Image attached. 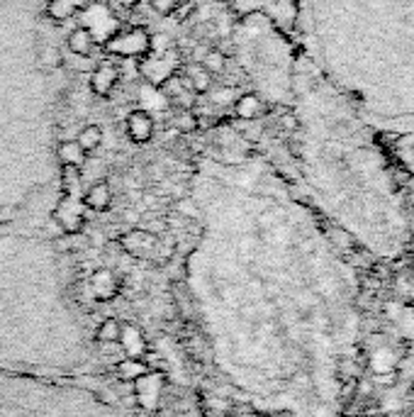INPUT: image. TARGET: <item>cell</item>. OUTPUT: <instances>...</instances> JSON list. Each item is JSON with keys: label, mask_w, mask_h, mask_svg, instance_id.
Instances as JSON below:
<instances>
[{"label": "cell", "mask_w": 414, "mask_h": 417, "mask_svg": "<svg viewBox=\"0 0 414 417\" xmlns=\"http://www.w3.org/2000/svg\"><path fill=\"white\" fill-rule=\"evenodd\" d=\"M120 244L130 256L146 259V256H151V251L158 247V237L146 230H132V232H127V235H122Z\"/></svg>", "instance_id": "obj_7"}, {"label": "cell", "mask_w": 414, "mask_h": 417, "mask_svg": "<svg viewBox=\"0 0 414 417\" xmlns=\"http://www.w3.org/2000/svg\"><path fill=\"white\" fill-rule=\"evenodd\" d=\"M120 337H122V325L118 320L110 318L98 327V340L105 342V344H115V342H120Z\"/></svg>", "instance_id": "obj_18"}, {"label": "cell", "mask_w": 414, "mask_h": 417, "mask_svg": "<svg viewBox=\"0 0 414 417\" xmlns=\"http://www.w3.org/2000/svg\"><path fill=\"white\" fill-rule=\"evenodd\" d=\"M113 205V191L105 181L93 183L86 193H83V208L95 210V213H105Z\"/></svg>", "instance_id": "obj_10"}, {"label": "cell", "mask_w": 414, "mask_h": 417, "mask_svg": "<svg viewBox=\"0 0 414 417\" xmlns=\"http://www.w3.org/2000/svg\"><path fill=\"white\" fill-rule=\"evenodd\" d=\"M78 144L86 151H95L103 144V130H100L98 125H86V127L78 132Z\"/></svg>", "instance_id": "obj_16"}, {"label": "cell", "mask_w": 414, "mask_h": 417, "mask_svg": "<svg viewBox=\"0 0 414 417\" xmlns=\"http://www.w3.org/2000/svg\"><path fill=\"white\" fill-rule=\"evenodd\" d=\"M297 156L322 208L351 239L378 259L405 254L412 225L378 132L307 56L295 61ZM293 130V132H295Z\"/></svg>", "instance_id": "obj_1"}, {"label": "cell", "mask_w": 414, "mask_h": 417, "mask_svg": "<svg viewBox=\"0 0 414 417\" xmlns=\"http://www.w3.org/2000/svg\"><path fill=\"white\" fill-rule=\"evenodd\" d=\"M122 5H125V8H134V5H139L142 0H120Z\"/></svg>", "instance_id": "obj_21"}, {"label": "cell", "mask_w": 414, "mask_h": 417, "mask_svg": "<svg viewBox=\"0 0 414 417\" xmlns=\"http://www.w3.org/2000/svg\"><path fill=\"white\" fill-rule=\"evenodd\" d=\"M234 113L242 120H256L266 113V103H263V98L258 93H244L234 103Z\"/></svg>", "instance_id": "obj_13"}, {"label": "cell", "mask_w": 414, "mask_h": 417, "mask_svg": "<svg viewBox=\"0 0 414 417\" xmlns=\"http://www.w3.org/2000/svg\"><path fill=\"white\" fill-rule=\"evenodd\" d=\"M78 10H81V0H49V5H46V15L54 23H66V20L76 18Z\"/></svg>", "instance_id": "obj_15"}, {"label": "cell", "mask_w": 414, "mask_h": 417, "mask_svg": "<svg viewBox=\"0 0 414 417\" xmlns=\"http://www.w3.org/2000/svg\"><path fill=\"white\" fill-rule=\"evenodd\" d=\"M120 376L125 378V381H139L142 376H146V363L144 361H122Z\"/></svg>", "instance_id": "obj_19"}, {"label": "cell", "mask_w": 414, "mask_h": 417, "mask_svg": "<svg viewBox=\"0 0 414 417\" xmlns=\"http://www.w3.org/2000/svg\"><path fill=\"white\" fill-rule=\"evenodd\" d=\"M178 64L180 61H178L176 51H168V54H163L161 59H149V56H144L142 64H139V71H142V76H144V81L149 83V86L161 88L168 78L178 73Z\"/></svg>", "instance_id": "obj_5"}, {"label": "cell", "mask_w": 414, "mask_h": 417, "mask_svg": "<svg viewBox=\"0 0 414 417\" xmlns=\"http://www.w3.org/2000/svg\"><path fill=\"white\" fill-rule=\"evenodd\" d=\"M63 171V195L59 208L54 210V220L66 235H78L86 225L83 218V198H81V176L78 168L61 166Z\"/></svg>", "instance_id": "obj_3"}, {"label": "cell", "mask_w": 414, "mask_h": 417, "mask_svg": "<svg viewBox=\"0 0 414 417\" xmlns=\"http://www.w3.org/2000/svg\"><path fill=\"white\" fill-rule=\"evenodd\" d=\"M90 288H93L98 300H113L120 290V283H118V276H115L110 268H98V271L90 276Z\"/></svg>", "instance_id": "obj_9"}, {"label": "cell", "mask_w": 414, "mask_h": 417, "mask_svg": "<svg viewBox=\"0 0 414 417\" xmlns=\"http://www.w3.org/2000/svg\"><path fill=\"white\" fill-rule=\"evenodd\" d=\"M86 154L88 151L78 144V139H66L56 147V159H59L61 166H71V168H78V171H81L83 163H86Z\"/></svg>", "instance_id": "obj_11"}, {"label": "cell", "mask_w": 414, "mask_h": 417, "mask_svg": "<svg viewBox=\"0 0 414 417\" xmlns=\"http://www.w3.org/2000/svg\"><path fill=\"white\" fill-rule=\"evenodd\" d=\"M127 135H130L132 142H137V144H146V142H151L153 137V118L149 110H132L130 115H127Z\"/></svg>", "instance_id": "obj_8"}, {"label": "cell", "mask_w": 414, "mask_h": 417, "mask_svg": "<svg viewBox=\"0 0 414 417\" xmlns=\"http://www.w3.org/2000/svg\"><path fill=\"white\" fill-rule=\"evenodd\" d=\"M120 81V66L115 61H100L98 66L90 71V91L98 98H110Z\"/></svg>", "instance_id": "obj_6"}, {"label": "cell", "mask_w": 414, "mask_h": 417, "mask_svg": "<svg viewBox=\"0 0 414 417\" xmlns=\"http://www.w3.org/2000/svg\"><path fill=\"white\" fill-rule=\"evenodd\" d=\"M151 37L144 27H130V30H118L113 37H108L103 44V49L120 59H144L146 54H151Z\"/></svg>", "instance_id": "obj_4"}, {"label": "cell", "mask_w": 414, "mask_h": 417, "mask_svg": "<svg viewBox=\"0 0 414 417\" xmlns=\"http://www.w3.org/2000/svg\"><path fill=\"white\" fill-rule=\"evenodd\" d=\"M180 76H183L185 86H188L190 91L195 93V96H203V93H207V91L212 88V76L205 71L203 66H198V64L185 66Z\"/></svg>", "instance_id": "obj_12"}, {"label": "cell", "mask_w": 414, "mask_h": 417, "mask_svg": "<svg viewBox=\"0 0 414 417\" xmlns=\"http://www.w3.org/2000/svg\"><path fill=\"white\" fill-rule=\"evenodd\" d=\"M149 5H151L153 13L163 15V18H168V15H173L180 5H185V0H146Z\"/></svg>", "instance_id": "obj_20"}, {"label": "cell", "mask_w": 414, "mask_h": 417, "mask_svg": "<svg viewBox=\"0 0 414 417\" xmlns=\"http://www.w3.org/2000/svg\"><path fill=\"white\" fill-rule=\"evenodd\" d=\"M66 44H68V51H71L73 56H90L93 54V49H95L93 35H90L88 27H81V25L68 35Z\"/></svg>", "instance_id": "obj_14"}, {"label": "cell", "mask_w": 414, "mask_h": 417, "mask_svg": "<svg viewBox=\"0 0 414 417\" xmlns=\"http://www.w3.org/2000/svg\"><path fill=\"white\" fill-rule=\"evenodd\" d=\"M200 66L205 68L210 76H217V73H222L227 68V56L222 54L220 49H210L207 54L203 56V61H200Z\"/></svg>", "instance_id": "obj_17"}, {"label": "cell", "mask_w": 414, "mask_h": 417, "mask_svg": "<svg viewBox=\"0 0 414 417\" xmlns=\"http://www.w3.org/2000/svg\"><path fill=\"white\" fill-rule=\"evenodd\" d=\"M307 59L375 132L414 137V0H302Z\"/></svg>", "instance_id": "obj_2"}]
</instances>
